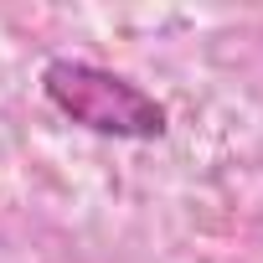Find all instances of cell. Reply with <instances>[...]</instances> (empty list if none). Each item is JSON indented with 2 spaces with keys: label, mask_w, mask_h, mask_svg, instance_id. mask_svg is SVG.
<instances>
[{
  "label": "cell",
  "mask_w": 263,
  "mask_h": 263,
  "mask_svg": "<svg viewBox=\"0 0 263 263\" xmlns=\"http://www.w3.org/2000/svg\"><path fill=\"white\" fill-rule=\"evenodd\" d=\"M42 98L78 129L119 145H155L171 135V108L103 62L88 57H52L42 67Z\"/></svg>",
  "instance_id": "obj_1"
}]
</instances>
